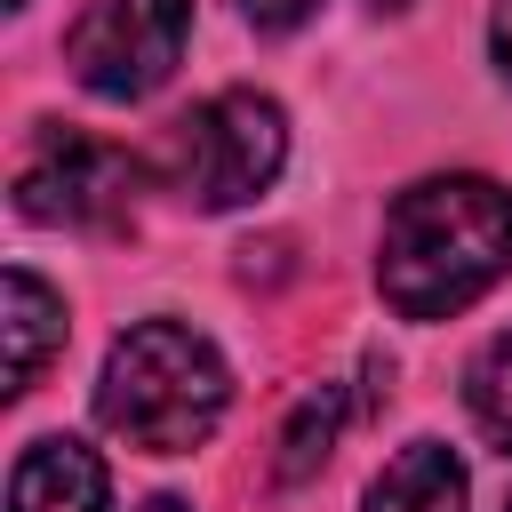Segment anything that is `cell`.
Returning a JSON list of instances; mask_svg holds the SVG:
<instances>
[{
    "mask_svg": "<svg viewBox=\"0 0 512 512\" xmlns=\"http://www.w3.org/2000/svg\"><path fill=\"white\" fill-rule=\"evenodd\" d=\"M512 272V192L496 176H424L384 208L376 288L400 320H448Z\"/></svg>",
    "mask_w": 512,
    "mask_h": 512,
    "instance_id": "6da1fadb",
    "label": "cell"
},
{
    "mask_svg": "<svg viewBox=\"0 0 512 512\" xmlns=\"http://www.w3.org/2000/svg\"><path fill=\"white\" fill-rule=\"evenodd\" d=\"M232 408L224 352L184 320H136L96 376V424L144 456H192Z\"/></svg>",
    "mask_w": 512,
    "mask_h": 512,
    "instance_id": "7a4b0ae2",
    "label": "cell"
},
{
    "mask_svg": "<svg viewBox=\"0 0 512 512\" xmlns=\"http://www.w3.org/2000/svg\"><path fill=\"white\" fill-rule=\"evenodd\" d=\"M280 160H288V112L256 88H224L168 128L160 176L192 208H240L280 176Z\"/></svg>",
    "mask_w": 512,
    "mask_h": 512,
    "instance_id": "3957f363",
    "label": "cell"
},
{
    "mask_svg": "<svg viewBox=\"0 0 512 512\" xmlns=\"http://www.w3.org/2000/svg\"><path fill=\"white\" fill-rule=\"evenodd\" d=\"M184 32H192V0H88L64 32V64L88 96L136 104L176 72Z\"/></svg>",
    "mask_w": 512,
    "mask_h": 512,
    "instance_id": "277c9868",
    "label": "cell"
},
{
    "mask_svg": "<svg viewBox=\"0 0 512 512\" xmlns=\"http://www.w3.org/2000/svg\"><path fill=\"white\" fill-rule=\"evenodd\" d=\"M136 184L144 168L104 144V136H80V128H40L16 160V208L32 224H80V232H104L136 208Z\"/></svg>",
    "mask_w": 512,
    "mask_h": 512,
    "instance_id": "5b68a950",
    "label": "cell"
},
{
    "mask_svg": "<svg viewBox=\"0 0 512 512\" xmlns=\"http://www.w3.org/2000/svg\"><path fill=\"white\" fill-rule=\"evenodd\" d=\"M104 496H112L104 456L64 440V432L32 440L16 456V472H8V512H104Z\"/></svg>",
    "mask_w": 512,
    "mask_h": 512,
    "instance_id": "8992f818",
    "label": "cell"
},
{
    "mask_svg": "<svg viewBox=\"0 0 512 512\" xmlns=\"http://www.w3.org/2000/svg\"><path fill=\"white\" fill-rule=\"evenodd\" d=\"M360 512H464V464L440 440H408L376 480Z\"/></svg>",
    "mask_w": 512,
    "mask_h": 512,
    "instance_id": "52a82bcc",
    "label": "cell"
},
{
    "mask_svg": "<svg viewBox=\"0 0 512 512\" xmlns=\"http://www.w3.org/2000/svg\"><path fill=\"white\" fill-rule=\"evenodd\" d=\"M56 352H64V296L16 264L8 272V392H32Z\"/></svg>",
    "mask_w": 512,
    "mask_h": 512,
    "instance_id": "ba28073f",
    "label": "cell"
},
{
    "mask_svg": "<svg viewBox=\"0 0 512 512\" xmlns=\"http://www.w3.org/2000/svg\"><path fill=\"white\" fill-rule=\"evenodd\" d=\"M336 432H344V384H320V392H304V408L288 416V432H280V456H272V480L280 488H296V480H312L320 464H328V448H336Z\"/></svg>",
    "mask_w": 512,
    "mask_h": 512,
    "instance_id": "9c48e42d",
    "label": "cell"
},
{
    "mask_svg": "<svg viewBox=\"0 0 512 512\" xmlns=\"http://www.w3.org/2000/svg\"><path fill=\"white\" fill-rule=\"evenodd\" d=\"M464 408H472V424L488 432V448L512 456V328L472 352V368H464Z\"/></svg>",
    "mask_w": 512,
    "mask_h": 512,
    "instance_id": "30bf717a",
    "label": "cell"
},
{
    "mask_svg": "<svg viewBox=\"0 0 512 512\" xmlns=\"http://www.w3.org/2000/svg\"><path fill=\"white\" fill-rule=\"evenodd\" d=\"M312 8H320V0H240V16H248L256 32H296Z\"/></svg>",
    "mask_w": 512,
    "mask_h": 512,
    "instance_id": "8fae6325",
    "label": "cell"
},
{
    "mask_svg": "<svg viewBox=\"0 0 512 512\" xmlns=\"http://www.w3.org/2000/svg\"><path fill=\"white\" fill-rule=\"evenodd\" d=\"M488 48H496V72L512 80V0H496V24H488Z\"/></svg>",
    "mask_w": 512,
    "mask_h": 512,
    "instance_id": "7c38bea8",
    "label": "cell"
},
{
    "mask_svg": "<svg viewBox=\"0 0 512 512\" xmlns=\"http://www.w3.org/2000/svg\"><path fill=\"white\" fill-rule=\"evenodd\" d=\"M136 512H192L184 496H152V504H136Z\"/></svg>",
    "mask_w": 512,
    "mask_h": 512,
    "instance_id": "4fadbf2b",
    "label": "cell"
},
{
    "mask_svg": "<svg viewBox=\"0 0 512 512\" xmlns=\"http://www.w3.org/2000/svg\"><path fill=\"white\" fill-rule=\"evenodd\" d=\"M368 8H408V0H368Z\"/></svg>",
    "mask_w": 512,
    "mask_h": 512,
    "instance_id": "5bb4252c",
    "label": "cell"
},
{
    "mask_svg": "<svg viewBox=\"0 0 512 512\" xmlns=\"http://www.w3.org/2000/svg\"><path fill=\"white\" fill-rule=\"evenodd\" d=\"M8 8H24V0H8Z\"/></svg>",
    "mask_w": 512,
    "mask_h": 512,
    "instance_id": "9a60e30c",
    "label": "cell"
},
{
    "mask_svg": "<svg viewBox=\"0 0 512 512\" xmlns=\"http://www.w3.org/2000/svg\"><path fill=\"white\" fill-rule=\"evenodd\" d=\"M504 512H512V504H504Z\"/></svg>",
    "mask_w": 512,
    "mask_h": 512,
    "instance_id": "2e32d148",
    "label": "cell"
}]
</instances>
